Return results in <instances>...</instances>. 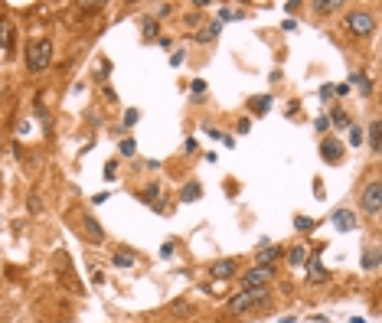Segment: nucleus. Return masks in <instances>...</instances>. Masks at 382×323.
I'll list each match as a JSON object with an SVG mask.
<instances>
[{
    "label": "nucleus",
    "mask_w": 382,
    "mask_h": 323,
    "mask_svg": "<svg viewBox=\"0 0 382 323\" xmlns=\"http://www.w3.org/2000/svg\"><path fill=\"white\" fill-rule=\"evenodd\" d=\"M271 297V291L268 287H245L242 294H235L232 300H229V313H245L248 307H255V304H265V300Z\"/></svg>",
    "instance_id": "nucleus-2"
},
{
    "label": "nucleus",
    "mask_w": 382,
    "mask_h": 323,
    "mask_svg": "<svg viewBox=\"0 0 382 323\" xmlns=\"http://www.w3.org/2000/svg\"><path fill=\"white\" fill-rule=\"evenodd\" d=\"M235 268H239V265H235V258H222V261H216V265L209 268V274L216 281H226V278H235Z\"/></svg>",
    "instance_id": "nucleus-6"
},
{
    "label": "nucleus",
    "mask_w": 382,
    "mask_h": 323,
    "mask_svg": "<svg viewBox=\"0 0 382 323\" xmlns=\"http://www.w3.org/2000/svg\"><path fill=\"white\" fill-rule=\"evenodd\" d=\"M363 209L372 212V216H379V209H382V186H379V180H372L369 186H366V193H363Z\"/></svg>",
    "instance_id": "nucleus-5"
},
{
    "label": "nucleus",
    "mask_w": 382,
    "mask_h": 323,
    "mask_svg": "<svg viewBox=\"0 0 382 323\" xmlns=\"http://www.w3.org/2000/svg\"><path fill=\"white\" fill-rule=\"evenodd\" d=\"M137 118H141V114H137V108H128V111H124V124H137Z\"/></svg>",
    "instance_id": "nucleus-26"
},
{
    "label": "nucleus",
    "mask_w": 382,
    "mask_h": 323,
    "mask_svg": "<svg viewBox=\"0 0 382 323\" xmlns=\"http://www.w3.org/2000/svg\"><path fill=\"white\" fill-rule=\"evenodd\" d=\"M307 258H310V251H307V245H294V248H291L288 251V261H291V265H307Z\"/></svg>",
    "instance_id": "nucleus-10"
},
{
    "label": "nucleus",
    "mask_w": 382,
    "mask_h": 323,
    "mask_svg": "<svg viewBox=\"0 0 382 323\" xmlns=\"http://www.w3.org/2000/svg\"><path fill=\"white\" fill-rule=\"evenodd\" d=\"M369 147H372V150L382 147V121H379V118L369 121Z\"/></svg>",
    "instance_id": "nucleus-11"
},
{
    "label": "nucleus",
    "mask_w": 382,
    "mask_h": 323,
    "mask_svg": "<svg viewBox=\"0 0 382 323\" xmlns=\"http://www.w3.org/2000/svg\"><path fill=\"white\" fill-rule=\"evenodd\" d=\"M219 30H222V23H219V20H216V23H209L203 33H199V43H203V36H206V39H216V36H219Z\"/></svg>",
    "instance_id": "nucleus-22"
},
{
    "label": "nucleus",
    "mask_w": 382,
    "mask_h": 323,
    "mask_svg": "<svg viewBox=\"0 0 382 323\" xmlns=\"http://www.w3.org/2000/svg\"><path fill=\"white\" fill-rule=\"evenodd\" d=\"M363 268H366V271H376V268H379V248H369V251H366Z\"/></svg>",
    "instance_id": "nucleus-17"
},
{
    "label": "nucleus",
    "mask_w": 382,
    "mask_h": 323,
    "mask_svg": "<svg viewBox=\"0 0 382 323\" xmlns=\"http://www.w3.org/2000/svg\"><path fill=\"white\" fill-rule=\"evenodd\" d=\"M350 85H356L363 95H369V79H366V72H353L350 75Z\"/></svg>",
    "instance_id": "nucleus-15"
},
{
    "label": "nucleus",
    "mask_w": 382,
    "mask_h": 323,
    "mask_svg": "<svg viewBox=\"0 0 382 323\" xmlns=\"http://www.w3.org/2000/svg\"><path fill=\"white\" fill-rule=\"evenodd\" d=\"M350 141H353V147H359L363 144V127H350Z\"/></svg>",
    "instance_id": "nucleus-27"
},
{
    "label": "nucleus",
    "mask_w": 382,
    "mask_h": 323,
    "mask_svg": "<svg viewBox=\"0 0 382 323\" xmlns=\"http://www.w3.org/2000/svg\"><path fill=\"white\" fill-rule=\"evenodd\" d=\"M199 196H203V186H199L196 180H193V183H186V186H183V193H180V199H183V203H196Z\"/></svg>",
    "instance_id": "nucleus-12"
},
{
    "label": "nucleus",
    "mask_w": 382,
    "mask_h": 323,
    "mask_svg": "<svg viewBox=\"0 0 382 323\" xmlns=\"http://www.w3.org/2000/svg\"><path fill=\"white\" fill-rule=\"evenodd\" d=\"M157 196H160V186H147V189H144V203H154L157 209H160V199H157Z\"/></svg>",
    "instance_id": "nucleus-21"
},
{
    "label": "nucleus",
    "mask_w": 382,
    "mask_h": 323,
    "mask_svg": "<svg viewBox=\"0 0 382 323\" xmlns=\"http://www.w3.org/2000/svg\"><path fill=\"white\" fill-rule=\"evenodd\" d=\"M320 157H323L327 163H337L340 157H343V150H340V141H337V137H330V141L320 144Z\"/></svg>",
    "instance_id": "nucleus-8"
},
{
    "label": "nucleus",
    "mask_w": 382,
    "mask_h": 323,
    "mask_svg": "<svg viewBox=\"0 0 382 323\" xmlns=\"http://www.w3.org/2000/svg\"><path fill=\"white\" fill-rule=\"evenodd\" d=\"M275 268L271 265H255L248 268V274H242V284L245 287H265V281H271Z\"/></svg>",
    "instance_id": "nucleus-4"
},
{
    "label": "nucleus",
    "mask_w": 382,
    "mask_h": 323,
    "mask_svg": "<svg viewBox=\"0 0 382 323\" xmlns=\"http://www.w3.org/2000/svg\"><path fill=\"white\" fill-rule=\"evenodd\" d=\"M193 95H196V98H203V95H206V82H203V79L193 82Z\"/></svg>",
    "instance_id": "nucleus-29"
},
{
    "label": "nucleus",
    "mask_w": 382,
    "mask_h": 323,
    "mask_svg": "<svg viewBox=\"0 0 382 323\" xmlns=\"http://www.w3.org/2000/svg\"><path fill=\"white\" fill-rule=\"evenodd\" d=\"M115 265L118 268H131V265H134V251H118V255H115Z\"/></svg>",
    "instance_id": "nucleus-20"
},
{
    "label": "nucleus",
    "mask_w": 382,
    "mask_h": 323,
    "mask_svg": "<svg viewBox=\"0 0 382 323\" xmlns=\"http://www.w3.org/2000/svg\"><path fill=\"white\" fill-rule=\"evenodd\" d=\"M294 229H297V232H304V229H314V219H307V216H297V219H294Z\"/></svg>",
    "instance_id": "nucleus-24"
},
{
    "label": "nucleus",
    "mask_w": 382,
    "mask_h": 323,
    "mask_svg": "<svg viewBox=\"0 0 382 323\" xmlns=\"http://www.w3.org/2000/svg\"><path fill=\"white\" fill-rule=\"evenodd\" d=\"M144 36H157V20H144Z\"/></svg>",
    "instance_id": "nucleus-25"
},
{
    "label": "nucleus",
    "mask_w": 382,
    "mask_h": 323,
    "mask_svg": "<svg viewBox=\"0 0 382 323\" xmlns=\"http://www.w3.org/2000/svg\"><path fill=\"white\" fill-rule=\"evenodd\" d=\"M307 271H310V281H327V271H323L320 258H307Z\"/></svg>",
    "instance_id": "nucleus-13"
},
{
    "label": "nucleus",
    "mask_w": 382,
    "mask_h": 323,
    "mask_svg": "<svg viewBox=\"0 0 382 323\" xmlns=\"http://www.w3.org/2000/svg\"><path fill=\"white\" fill-rule=\"evenodd\" d=\"M333 95H350V85H333Z\"/></svg>",
    "instance_id": "nucleus-34"
},
{
    "label": "nucleus",
    "mask_w": 382,
    "mask_h": 323,
    "mask_svg": "<svg viewBox=\"0 0 382 323\" xmlns=\"http://www.w3.org/2000/svg\"><path fill=\"white\" fill-rule=\"evenodd\" d=\"M229 20H242V10H229V7H222V10H219V23H229Z\"/></svg>",
    "instance_id": "nucleus-23"
},
{
    "label": "nucleus",
    "mask_w": 382,
    "mask_h": 323,
    "mask_svg": "<svg viewBox=\"0 0 382 323\" xmlns=\"http://www.w3.org/2000/svg\"><path fill=\"white\" fill-rule=\"evenodd\" d=\"M180 62H183V49H177V52L170 56V66H180Z\"/></svg>",
    "instance_id": "nucleus-32"
},
{
    "label": "nucleus",
    "mask_w": 382,
    "mask_h": 323,
    "mask_svg": "<svg viewBox=\"0 0 382 323\" xmlns=\"http://www.w3.org/2000/svg\"><path fill=\"white\" fill-rule=\"evenodd\" d=\"M118 150H121L124 157H134L137 154V141H134V137H124V141L118 144Z\"/></svg>",
    "instance_id": "nucleus-18"
},
{
    "label": "nucleus",
    "mask_w": 382,
    "mask_h": 323,
    "mask_svg": "<svg viewBox=\"0 0 382 323\" xmlns=\"http://www.w3.org/2000/svg\"><path fill=\"white\" fill-rule=\"evenodd\" d=\"M105 176H108V180H115V176H118V167H115V163H108V167H105Z\"/></svg>",
    "instance_id": "nucleus-33"
},
{
    "label": "nucleus",
    "mask_w": 382,
    "mask_h": 323,
    "mask_svg": "<svg viewBox=\"0 0 382 323\" xmlns=\"http://www.w3.org/2000/svg\"><path fill=\"white\" fill-rule=\"evenodd\" d=\"M333 225H337L340 232H353L356 229V216H353L350 209H337L333 212Z\"/></svg>",
    "instance_id": "nucleus-7"
},
{
    "label": "nucleus",
    "mask_w": 382,
    "mask_h": 323,
    "mask_svg": "<svg viewBox=\"0 0 382 323\" xmlns=\"http://www.w3.org/2000/svg\"><path fill=\"white\" fill-rule=\"evenodd\" d=\"M10 39H13V26L0 17V49H10Z\"/></svg>",
    "instance_id": "nucleus-14"
},
{
    "label": "nucleus",
    "mask_w": 382,
    "mask_h": 323,
    "mask_svg": "<svg viewBox=\"0 0 382 323\" xmlns=\"http://www.w3.org/2000/svg\"><path fill=\"white\" fill-rule=\"evenodd\" d=\"M49 59H52V43L49 39H43V36L30 39V46H26V69H30V72H43V69L49 66Z\"/></svg>",
    "instance_id": "nucleus-1"
},
{
    "label": "nucleus",
    "mask_w": 382,
    "mask_h": 323,
    "mask_svg": "<svg viewBox=\"0 0 382 323\" xmlns=\"http://www.w3.org/2000/svg\"><path fill=\"white\" fill-rule=\"evenodd\" d=\"M320 323H323V320H320Z\"/></svg>",
    "instance_id": "nucleus-36"
},
{
    "label": "nucleus",
    "mask_w": 382,
    "mask_h": 323,
    "mask_svg": "<svg viewBox=\"0 0 382 323\" xmlns=\"http://www.w3.org/2000/svg\"><path fill=\"white\" fill-rule=\"evenodd\" d=\"M92 284H98V287H101V284H105V274H101V271H98V268H95V271H92Z\"/></svg>",
    "instance_id": "nucleus-31"
},
{
    "label": "nucleus",
    "mask_w": 382,
    "mask_h": 323,
    "mask_svg": "<svg viewBox=\"0 0 382 323\" xmlns=\"http://www.w3.org/2000/svg\"><path fill=\"white\" fill-rule=\"evenodd\" d=\"M333 124H337V127H346V124H350L346 111H333Z\"/></svg>",
    "instance_id": "nucleus-28"
},
{
    "label": "nucleus",
    "mask_w": 382,
    "mask_h": 323,
    "mask_svg": "<svg viewBox=\"0 0 382 323\" xmlns=\"http://www.w3.org/2000/svg\"><path fill=\"white\" fill-rule=\"evenodd\" d=\"M346 26H350V33H356V36H369L372 30H376V23H372L369 13L356 10V13H346Z\"/></svg>",
    "instance_id": "nucleus-3"
},
{
    "label": "nucleus",
    "mask_w": 382,
    "mask_h": 323,
    "mask_svg": "<svg viewBox=\"0 0 382 323\" xmlns=\"http://www.w3.org/2000/svg\"><path fill=\"white\" fill-rule=\"evenodd\" d=\"M82 229H85V238L88 242H101V238H105V232H101V225L95 222V219H82Z\"/></svg>",
    "instance_id": "nucleus-9"
},
{
    "label": "nucleus",
    "mask_w": 382,
    "mask_h": 323,
    "mask_svg": "<svg viewBox=\"0 0 382 323\" xmlns=\"http://www.w3.org/2000/svg\"><path fill=\"white\" fill-rule=\"evenodd\" d=\"M340 7H343L340 0H317V4H314V10H320V13H330V10H340Z\"/></svg>",
    "instance_id": "nucleus-19"
},
{
    "label": "nucleus",
    "mask_w": 382,
    "mask_h": 323,
    "mask_svg": "<svg viewBox=\"0 0 382 323\" xmlns=\"http://www.w3.org/2000/svg\"><path fill=\"white\" fill-rule=\"evenodd\" d=\"M281 255V248L278 245H268V248H261V255H258V265H271V261Z\"/></svg>",
    "instance_id": "nucleus-16"
},
{
    "label": "nucleus",
    "mask_w": 382,
    "mask_h": 323,
    "mask_svg": "<svg viewBox=\"0 0 382 323\" xmlns=\"http://www.w3.org/2000/svg\"><path fill=\"white\" fill-rule=\"evenodd\" d=\"M330 127V118H317V131H327Z\"/></svg>",
    "instance_id": "nucleus-35"
},
{
    "label": "nucleus",
    "mask_w": 382,
    "mask_h": 323,
    "mask_svg": "<svg viewBox=\"0 0 382 323\" xmlns=\"http://www.w3.org/2000/svg\"><path fill=\"white\" fill-rule=\"evenodd\" d=\"M255 108H258V111H261V114H265V111H268V108H271V98H268V95H265V98H258V105H255Z\"/></svg>",
    "instance_id": "nucleus-30"
}]
</instances>
